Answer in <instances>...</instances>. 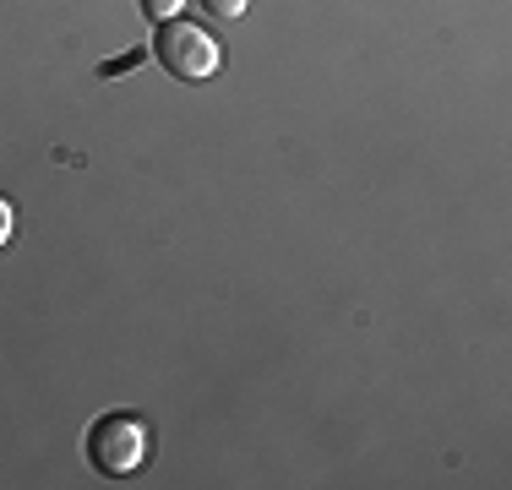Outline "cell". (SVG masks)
<instances>
[{
	"label": "cell",
	"instance_id": "cell-4",
	"mask_svg": "<svg viewBox=\"0 0 512 490\" xmlns=\"http://www.w3.org/2000/svg\"><path fill=\"white\" fill-rule=\"evenodd\" d=\"M180 6H186V0H142V11H148L153 22H175Z\"/></svg>",
	"mask_w": 512,
	"mask_h": 490
},
{
	"label": "cell",
	"instance_id": "cell-1",
	"mask_svg": "<svg viewBox=\"0 0 512 490\" xmlns=\"http://www.w3.org/2000/svg\"><path fill=\"white\" fill-rule=\"evenodd\" d=\"M148 458V425L137 414H104L88 431V463L104 480H126L131 469H142Z\"/></svg>",
	"mask_w": 512,
	"mask_h": 490
},
{
	"label": "cell",
	"instance_id": "cell-2",
	"mask_svg": "<svg viewBox=\"0 0 512 490\" xmlns=\"http://www.w3.org/2000/svg\"><path fill=\"white\" fill-rule=\"evenodd\" d=\"M158 60H164L169 71H175L180 82H202L218 71V39L197 22H164V33H158Z\"/></svg>",
	"mask_w": 512,
	"mask_h": 490
},
{
	"label": "cell",
	"instance_id": "cell-6",
	"mask_svg": "<svg viewBox=\"0 0 512 490\" xmlns=\"http://www.w3.org/2000/svg\"><path fill=\"white\" fill-rule=\"evenodd\" d=\"M6 240H11V202L0 196V245H6Z\"/></svg>",
	"mask_w": 512,
	"mask_h": 490
},
{
	"label": "cell",
	"instance_id": "cell-5",
	"mask_svg": "<svg viewBox=\"0 0 512 490\" xmlns=\"http://www.w3.org/2000/svg\"><path fill=\"white\" fill-rule=\"evenodd\" d=\"M137 66H142V49H131V55L104 60V77H120V71H137Z\"/></svg>",
	"mask_w": 512,
	"mask_h": 490
},
{
	"label": "cell",
	"instance_id": "cell-3",
	"mask_svg": "<svg viewBox=\"0 0 512 490\" xmlns=\"http://www.w3.org/2000/svg\"><path fill=\"white\" fill-rule=\"evenodd\" d=\"M202 11L218 22H235V17H246V0H202Z\"/></svg>",
	"mask_w": 512,
	"mask_h": 490
}]
</instances>
